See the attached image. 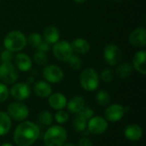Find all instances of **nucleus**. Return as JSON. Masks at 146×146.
<instances>
[{
	"instance_id": "39448f33",
	"label": "nucleus",
	"mask_w": 146,
	"mask_h": 146,
	"mask_svg": "<svg viewBox=\"0 0 146 146\" xmlns=\"http://www.w3.org/2000/svg\"><path fill=\"white\" fill-rule=\"evenodd\" d=\"M18 70L11 62H2L0 65V80L6 85H12L18 80Z\"/></svg>"
},
{
	"instance_id": "f704fd0d",
	"label": "nucleus",
	"mask_w": 146,
	"mask_h": 146,
	"mask_svg": "<svg viewBox=\"0 0 146 146\" xmlns=\"http://www.w3.org/2000/svg\"><path fill=\"white\" fill-rule=\"evenodd\" d=\"M78 146H93V143L92 142L90 139L86 137H83L79 140Z\"/></svg>"
},
{
	"instance_id": "4468645a",
	"label": "nucleus",
	"mask_w": 146,
	"mask_h": 146,
	"mask_svg": "<svg viewBox=\"0 0 146 146\" xmlns=\"http://www.w3.org/2000/svg\"><path fill=\"white\" fill-rule=\"evenodd\" d=\"M48 103L50 106L56 110H62L67 105V98L66 97L60 92L51 93L49 97Z\"/></svg>"
},
{
	"instance_id": "c756f323",
	"label": "nucleus",
	"mask_w": 146,
	"mask_h": 146,
	"mask_svg": "<svg viewBox=\"0 0 146 146\" xmlns=\"http://www.w3.org/2000/svg\"><path fill=\"white\" fill-rule=\"evenodd\" d=\"M114 76H115L114 71L111 68H106L103 69L101 74H100L101 80L104 82H106V83L111 82L114 80Z\"/></svg>"
},
{
	"instance_id": "5701e85b",
	"label": "nucleus",
	"mask_w": 146,
	"mask_h": 146,
	"mask_svg": "<svg viewBox=\"0 0 146 146\" xmlns=\"http://www.w3.org/2000/svg\"><path fill=\"white\" fill-rule=\"evenodd\" d=\"M11 119L5 112L0 111V136L5 135L11 128Z\"/></svg>"
},
{
	"instance_id": "b1692460",
	"label": "nucleus",
	"mask_w": 146,
	"mask_h": 146,
	"mask_svg": "<svg viewBox=\"0 0 146 146\" xmlns=\"http://www.w3.org/2000/svg\"><path fill=\"white\" fill-rule=\"evenodd\" d=\"M76 115H77L73 121V127L76 133H82L86 131V129L87 127V121L81 115H80L78 114H76Z\"/></svg>"
},
{
	"instance_id": "a878e982",
	"label": "nucleus",
	"mask_w": 146,
	"mask_h": 146,
	"mask_svg": "<svg viewBox=\"0 0 146 146\" xmlns=\"http://www.w3.org/2000/svg\"><path fill=\"white\" fill-rule=\"evenodd\" d=\"M38 121L42 126H50L53 122V117L50 111L42 110L38 115Z\"/></svg>"
},
{
	"instance_id": "dca6fc26",
	"label": "nucleus",
	"mask_w": 146,
	"mask_h": 146,
	"mask_svg": "<svg viewBox=\"0 0 146 146\" xmlns=\"http://www.w3.org/2000/svg\"><path fill=\"white\" fill-rule=\"evenodd\" d=\"M15 68L22 72H27L32 68V60L25 53H18L15 56Z\"/></svg>"
},
{
	"instance_id": "ddd939ff",
	"label": "nucleus",
	"mask_w": 146,
	"mask_h": 146,
	"mask_svg": "<svg viewBox=\"0 0 146 146\" xmlns=\"http://www.w3.org/2000/svg\"><path fill=\"white\" fill-rule=\"evenodd\" d=\"M129 43L135 47H145L146 45V29L145 27H139L129 35Z\"/></svg>"
},
{
	"instance_id": "6e6552de",
	"label": "nucleus",
	"mask_w": 146,
	"mask_h": 146,
	"mask_svg": "<svg viewBox=\"0 0 146 146\" xmlns=\"http://www.w3.org/2000/svg\"><path fill=\"white\" fill-rule=\"evenodd\" d=\"M52 52L54 56L61 62H67L73 55L71 45L66 40H58L55 43L52 48Z\"/></svg>"
},
{
	"instance_id": "473e14b6",
	"label": "nucleus",
	"mask_w": 146,
	"mask_h": 146,
	"mask_svg": "<svg viewBox=\"0 0 146 146\" xmlns=\"http://www.w3.org/2000/svg\"><path fill=\"white\" fill-rule=\"evenodd\" d=\"M78 115H81L82 117H84L86 121L90 120L92 117H93V115H94V111L88 108V107H84L79 113H77Z\"/></svg>"
},
{
	"instance_id": "f8f14e48",
	"label": "nucleus",
	"mask_w": 146,
	"mask_h": 146,
	"mask_svg": "<svg viewBox=\"0 0 146 146\" xmlns=\"http://www.w3.org/2000/svg\"><path fill=\"white\" fill-rule=\"evenodd\" d=\"M125 115L124 107L118 104H114L108 106L104 111V119L107 121L117 122L121 121Z\"/></svg>"
},
{
	"instance_id": "cd10ccee",
	"label": "nucleus",
	"mask_w": 146,
	"mask_h": 146,
	"mask_svg": "<svg viewBox=\"0 0 146 146\" xmlns=\"http://www.w3.org/2000/svg\"><path fill=\"white\" fill-rule=\"evenodd\" d=\"M67 62L68 63V66L73 70H79L82 67V60L78 56L72 55Z\"/></svg>"
},
{
	"instance_id": "f257e3e1",
	"label": "nucleus",
	"mask_w": 146,
	"mask_h": 146,
	"mask_svg": "<svg viewBox=\"0 0 146 146\" xmlns=\"http://www.w3.org/2000/svg\"><path fill=\"white\" fill-rule=\"evenodd\" d=\"M39 127L33 121H23L15 129L13 139L18 146L32 145L39 137Z\"/></svg>"
},
{
	"instance_id": "20e7f679",
	"label": "nucleus",
	"mask_w": 146,
	"mask_h": 146,
	"mask_svg": "<svg viewBox=\"0 0 146 146\" xmlns=\"http://www.w3.org/2000/svg\"><path fill=\"white\" fill-rule=\"evenodd\" d=\"M80 83L82 88L87 92H93L99 86V77L92 68H85L80 75Z\"/></svg>"
},
{
	"instance_id": "72a5a7b5",
	"label": "nucleus",
	"mask_w": 146,
	"mask_h": 146,
	"mask_svg": "<svg viewBox=\"0 0 146 146\" xmlns=\"http://www.w3.org/2000/svg\"><path fill=\"white\" fill-rule=\"evenodd\" d=\"M0 59L3 62H10L14 59V54L12 51L5 50L0 55Z\"/></svg>"
},
{
	"instance_id": "7ed1b4c3",
	"label": "nucleus",
	"mask_w": 146,
	"mask_h": 146,
	"mask_svg": "<svg viewBox=\"0 0 146 146\" xmlns=\"http://www.w3.org/2000/svg\"><path fill=\"white\" fill-rule=\"evenodd\" d=\"M27 38L23 33L18 30H13L8 33L3 39V45L6 50L12 52L20 51L27 45Z\"/></svg>"
},
{
	"instance_id": "4be33fe9",
	"label": "nucleus",
	"mask_w": 146,
	"mask_h": 146,
	"mask_svg": "<svg viewBox=\"0 0 146 146\" xmlns=\"http://www.w3.org/2000/svg\"><path fill=\"white\" fill-rule=\"evenodd\" d=\"M133 67L131 63L129 62H121V63H119L117 65V68H116V70H115V73L116 74L121 78V79H126V78H128L129 76L132 75L133 74Z\"/></svg>"
},
{
	"instance_id": "a19ab883",
	"label": "nucleus",
	"mask_w": 146,
	"mask_h": 146,
	"mask_svg": "<svg viewBox=\"0 0 146 146\" xmlns=\"http://www.w3.org/2000/svg\"><path fill=\"white\" fill-rule=\"evenodd\" d=\"M111 2H114V3H121L122 0H110Z\"/></svg>"
},
{
	"instance_id": "7c9ffc66",
	"label": "nucleus",
	"mask_w": 146,
	"mask_h": 146,
	"mask_svg": "<svg viewBox=\"0 0 146 146\" xmlns=\"http://www.w3.org/2000/svg\"><path fill=\"white\" fill-rule=\"evenodd\" d=\"M69 119V115L68 114V112L64 111V110H59L56 113L55 115V120L57 123L59 124H64L66 123Z\"/></svg>"
},
{
	"instance_id": "ea45409f",
	"label": "nucleus",
	"mask_w": 146,
	"mask_h": 146,
	"mask_svg": "<svg viewBox=\"0 0 146 146\" xmlns=\"http://www.w3.org/2000/svg\"><path fill=\"white\" fill-rule=\"evenodd\" d=\"M1 146H14V145H12L11 144H9V143H5V144H3V145H1Z\"/></svg>"
},
{
	"instance_id": "f03ea898",
	"label": "nucleus",
	"mask_w": 146,
	"mask_h": 146,
	"mask_svg": "<svg viewBox=\"0 0 146 146\" xmlns=\"http://www.w3.org/2000/svg\"><path fill=\"white\" fill-rule=\"evenodd\" d=\"M68 133L61 126H52L45 132L44 143L46 146H62L67 141Z\"/></svg>"
},
{
	"instance_id": "c9c22d12",
	"label": "nucleus",
	"mask_w": 146,
	"mask_h": 146,
	"mask_svg": "<svg viewBox=\"0 0 146 146\" xmlns=\"http://www.w3.org/2000/svg\"><path fill=\"white\" fill-rule=\"evenodd\" d=\"M38 51H42V52H44L46 53L47 51H49L50 50V44L48 43H46L45 41H42L41 44L38 46Z\"/></svg>"
},
{
	"instance_id": "0eeeda50",
	"label": "nucleus",
	"mask_w": 146,
	"mask_h": 146,
	"mask_svg": "<svg viewBox=\"0 0 146 146\" xmlns=\"http://www.w3.org/2000/svg\"><path fill=\"white\" fill-rule=\"evenodd\" d=\"M7 114L15 121H25L29 115V110L26 104L21 102H15L9 105L7 109Z\"/></svg>"
},
{
	"instance_id": "c85d7f7f",
	"label": "nucleus",
	"mask_w": 146,
	"mask_h": 146,
	"mask_svg": "<svg viewBox=\"0 0 146 146\" xmlns=\"http://www.w3.org/2000/svg\"><path fill=\"white\" fill-rule=\"evenodd\" d=\"M33 61L38 65L43 66V65H45L48 62V56H47V55L44 52L38 50L33 55Z\"/></svg>"
},
{
	"instance_id": "393cba45",
	"label": "nucleus",
	"mask_w": 146,
	"mask_h": 146,
	"mask_svg": "<svg viewBox=\"0 0 146 146\" xmlns=\"http://www.w3.org/2000/svg\"><path fill=\"white\" fill-rule=\"evenodd\" d=\"M96 102L100 106H107L110 102V95L105 90H100L96 94Z\"/></svg>"
},
{
	"instance_id": "58836bf2",
	"label": "nucleus",
	"mask_w": 146,
	"mask_h": 146,
	"mask_svg": "<svg viewBox=\"0 0 146 146\" xmlns=\"http://www.w3.org/2000/svg\"><path fill=\"white\" fill-rule=\"evenodd\" d=\"M62 146H75V145H74V144H72V143H68V144H64Z\"/></svg>"
},
{
	"instance_id": "9b49d317",
	"label": "nucleus",
	"mask_w": 146,
	"mask_h": 146,
	"mask_svg": "<svg viewBox=\"0 0 146 146\" xmlns=\"http://www.w3.org/2000/svg\"><path fill=\"white\" fill-rule=\"evenodd\" d=\"M108 121L102 116L92 117L87 123L88 131L95 135L103 134L108 129Z\"/></svg>"
},
{
	"instance_id": "f3484780",
	"label": "nucleus",
	"mask_w": 146,
	"mask_h": 146,
	"mask_svg": "<svg viewBox=\"0 0 146 146\" xmlns=\"http://www.w3.org/2000/svg\"><path fill=\"white\" fill-rule=\"evenodd\" d=\"M145 57L146 51L145 50L138 51L133 59V67L135 68L139 73H140L143 75L146 74L145 68Z\"/></svg>"
},
{
	"instance_id": "bb28decb",
	"label": "nucleus",
	"mask_w": 146,
	"mask_h": 146,
	"mask_svg": "<svg viewBox=\"0 0 146 146\" xmlns=\"http://www.w3.org/2000/svg\"><path fill=\"white\" fill-rule=\"evenodd\" d=\"M42 41V36L38 33H32L27 38V43H28L33 48H38Z\"/></svg>"
},
{
	"instance_id": "412c9836",
	"label": "nucleus",
	"mask_w": 146,
	"mask_h": 146,
	"mask_svg": "<svg viewBox=\"0 0 146 146\" xmlns=\"http://www.w3.org/2000/svg\"><path fill=\"white\" fill-rule=\"evenodd\" d=\"M66 107L70 113L77 114L85 107V100L81 96H74L68 102H67Z\"/></svg>"
},
{
	"instance_id": "2eb2a0df",
	"label": "nucleus",
	"mask_w": 146,
	"mask_h": 146,
	"mask_svg": "<svg viewBox=\"0 0 146 146\" xmlns=\"http://www.w3.org/2000/svg\"><path fill=\"white\" fill-rule=\"evenodd\" d=\"M124 134L128 140L136 142L143 137V129L137 124H131L126 127Z\"/></svg>"
},
{
	"instance_id": "e433bc0d",
	"label": "nucleus",
	"mask_w": 146,
	"mask_h": 146,
	"mask_svg": "<svg viewBox=\"0 0 146 146\" xmlns=\"http://www.w3.org/2000/svg\"><path fill=\"white\" fill-rule=\"evenodd\" d=\"M33 82H34V77H33V76H30V77L27 78V83L28 85H31V84H33Z\"/></svg>"
},
{
	"instance_id": "a211bd4d",
	"label": "nucleus",
	"mask_w": 146,
	"mask_h": 146,
	"mask_svg": "<svg viewBox=\"0 0 146 146\" xmlns=\"http://www.w3.org/2000/svg\"><path fill=\"white\" fill-rule=\"evenodd\" d=\"M44 40L49 44H54L59 40L60 32L58 28L55 26H48L45 27L43 33Z\"/></svg>"
},
{
	"instance_id": "4c0bfd02",
	"label": "nucleus",
	"mask_w": 146,
	"mask_h": 146,
	"mask_svg": "<svg viewBox=\"0 0 146 146\" xmlns=\"http://www.w3.org/2000/svg\"><path fill=\"white\" fill-rule=\"evenodd\" d=\"M86 1L87 0H74V2L76 3H85Z\"/></svg>"
},
{
	"instance_id": "2f4dec72",
	"label": "nucleus",
	"mask_w": 146,
	"mask_h": 146,
	"mask_svg": "<svg viewBox=\"0 0 146 146\" xmlns=\"http://www.w3.org/2000/svg\"><path fill=\"white\" fill-rule=\"evenodd\" d=\"M9 95V92L8 87L3 84V83H0V103H3L5 102Z\"/></svg>"
},
{
	"instance_id": "6ab92c4d",
	"label": "nucleus",
	"mask_w": 146,
	"mask_h": 146,
	"mask_svg": "<svg viewBox=\"0 0 146 146\" xmlns=\"http://www.w3.org/2000/svg\"><path fill=\"white\" fill-rule=\"evenodd\" d=\"M33 92L38 97L45 98H49L50 95L52 93V88L49 83L40 80L34 84Z\"/></svg>"
},
{
	"instance_id": "1a4fd4ad",
	"label": "nucleus",
	"mask_w": 146,
	"mask_h": 146,
	"mask_svg": "<svg viewBox=\"0 0 146 146\" xmlns=\"http://www.w3.org/2000/svg\"><path fill=\"white\" fill-rule=\"evenodd\" d=\"M43 76L48 82L56 84L63 80L64 73L60 67L54 64H50L44 68Z\"/></svg>"
},
{
	"instance_id": "aec40b11",
	"label": "nucleus",
	"mask_w": 146,
	"mask_h": 146,
	"mask_svg": "<svg viewBox=\"0 0 146 146\" xmlns=\"http://www.w3.org/2000/svg\"><path fill=\"white\" fill-rule=\"evenodd\" d=\"M71 49L73 52L77 54H86L90 50V44L89 42L82 38H78L73 40L70 44Z\"/></svg>"
},
{
	"instance_id": "9d476101",
	"label": "nucleus",
	"mask_w": 146,
	"mask_h": 146,
	"mask_svg": "<svg viewBox=\"0 0 146 146\" xmlns=\"http://www.w3.org/2000/svg\"><path fill=\"white\" fill-rule=\"evenodd\" d=\"M11 97L16 101H24L31 95V87L27 82H20L15 84L10 89Z\"/></svg>"
},
{
	"instance_id": "423d86ee",
	"label": "nucleus",
	"mask_w": 146,
	"mask_h": 146,
	"mask_svg": "<svg viewBox=\"0 0 146 146\" xmlns=\"http://www.w3.org/2000/svg\"><path fill=\"white\" fill-rule=\"evenodd\" d=\"M104 58L110 66H117L122 59V51L115 44H108L104 49Z\"/></svg>"
}]
</instances>
